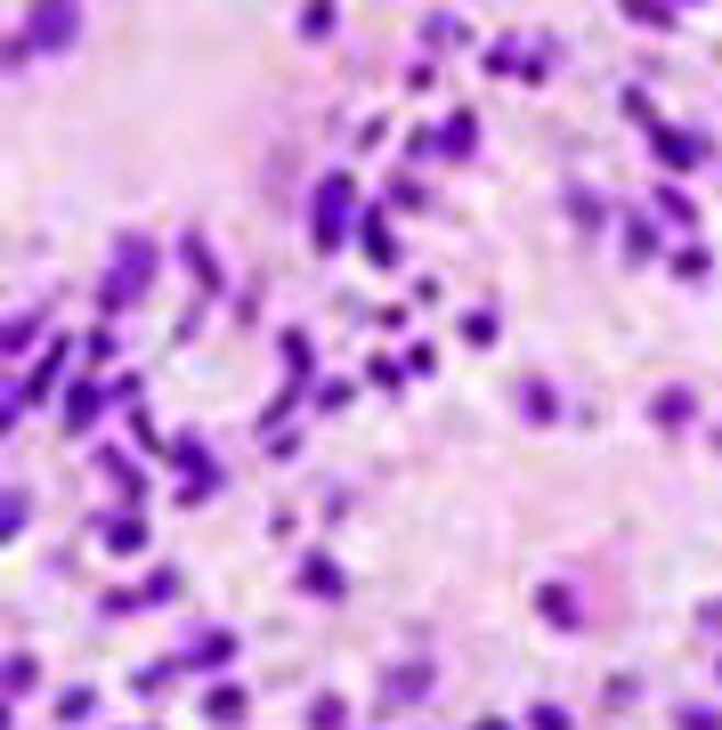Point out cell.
I'll return each instance as SVG.
<instances>
[{
  "instance_id": "6da1fadb",
  "label": "cell",
  "mask_w": 722,
  "mask_h": 730,
  "mask_svg": "<svg viewBox=\"0 0 722 730\" xmlns=\"http://www.w3.org/2000/svg\"><path fill=\"white\" fill-rule=\"evenodd\" d=\"M147 284H155V244H147V236H122V244H114V277H106V308L138 301Z\"/></svg>"
},
{
  "instance_id": "7a4b0ae2",
  "label": "cell",
  "mask_w": 722,
  "mask_h": 730,
  "mask_svg": "<svg viewBox=\"0 0 722 730\" xmlns=\"http://www.w3.org/2000/svg\"><path fill=\"white\" fill-rule=\"evenodd\" d=\"M74 33H81V16H74V9H41V16H33V25H25V33H16V41H9V66H25V57H33V49H66V41H74Z\"/></svg>"
},
{
  "instance_id": "3957f363",
  "label": "cell",
  "mask_w": 722,
  "mask_h": 730,
  "mask_svg": "<svg viewBox=\"0 0 722 730\" xmlns=\"http://www.w3.org/2000/svg\"><path fill=\"white\" fill-rule=\"evenodd\" d=\"M308 227H317L325 252L341 244V227H349V179H325V187H317V212H308Z\"/></svg>"
},
{
  "instance_id": "277c9868",
  "label": "cell",
  "mask_w": 722,
  "mask_h": 730,
  "mask_svg": "<svg viewBox=\"0 0 722 730\" xmlns=\"http://www.w3.org/2000/svg\"><path fill=\"white\" fill-rule=\"evenodd\" d=\"M657 155H666V162H674V171H690V162H698V155H707V146H698L690 131H666V138H657Z\"/></svg>"
},
{
  "instance_id": "5b68a950",
  "label": "cell",
  "mask_w": 722,
  "mask_h": 730,
  "mask_svg": "<svg viewBox=\"0 0 722 730\" xmlns=\"http://www.w3.org/2000/svg\"><path fill=\"white\" fill-rule=\"evenodd\" d=\"M301 584H308L317 600H334V593H341V569H334V560H308V569H301Z\"/></svg>"
},
{
  "instance_id": "8992f818",
  "label": "cell",
  "mask_w": 722,
  "mask_h": 730,
  "mask_svg": "<svg viewBox=\"0 0 722 730\" xmlns=\"http://www.w3.org/2000/svg\"><path fill=\"white\" fill-rule=\"evenodd\" d=\"M228 650H236V641H228V633H203V641H195V650H188V665H203V674H212V665H228Z\"/></svg>"
},
{
  "instance_id": "52a82bcc",
  "label": "cell",
  "mask_w": 722,
  "mask_h": 730,
  "mask_svg": "<svg viewBox=\"0 0 722 730\" xmlns=\"http://www.w3.org/2000/svg\"><path fill=\"white\" fill-rule=\"evenodd\" d=\"M98 406H106L98 390H74V406H66V430H90V423H98Z\"/></svg>"
},
{
  "instance_id": "ba28073f",
  "label": "cell",
  "mask_w": 722,
  "mask_h": 730,
  "mask_svg": "<svg viewBox=\"0 0 722 730\" xmlns=\"http://www.w3.org/2000/svg\"><path fill=\"white\" fill-rule=\"evenodd\" d=\"M365 252H374V260L390 268V260H398V236H390V227H382V220H365Z\"/></svg>"
},
{
  "instance_id": "9c48e42d",
  "label": "cell",
  "mask_w": 722,
  "mask_h": 730,
  "mask_svg": "<svg viewBox=\"0 0 722 730\" xmlns=\"http://www.w3.org/2000/svg\"><path fill=\"white\" fill-rule=\"evenodd\" d=\"M439 155H471V114H455V122L439 131Z\"/></svg>"
},
{
  "instance_id": "30bf717a",
  "label": "cell",
  "mask_w": 722,
  "mask_h": 730,
  "mask_svg": "<svg viewBox=\"0 0 722 730\" xmlns=\"http://www.w3.org/2000/svg\"><path fill=\"white\" fill-rule=\"evenodd\" d=\"M16 528H25V487L0 495V536H16Z\"/></svg>"
},
{
  "instance_id": "8fae6325",
  "label": "cell",
  "mask_w": 722,
  "mask_h": 730,
  "mask_svg": "<svg viewBox=\"0 0 722 730\" xmlns=\"http://www.w3.org/2000/svg\"><path fill=\"white\" fill-rule=\"evenodd\" d=\"M106 544H114V552H138V544H147V528H138V519H114Z\"/></svg>"
},
{
  "instance_id": "7c38bea8",
  "label": "cell",
  "mask_w": 722,
  "mask_h": 730,
  "mask_svg": "<svg viewBox=\"0 0 722 730\" xmlns=\"http://www.w3.org/2000/svg\"><path fill=\"white\" fill-rule=\"evenodd\" d=\"M682 730H722V722L707 715V706H682Z\"/></svg>"
},
{
  "instance_id": "4fadbf2b",
  "label": "cell",
  "mask_w": 722,
  "mask_h": 730,
  "mask_svg": "<svg viewBox=\"0 0 722 730\" xmlns=\"http://www.w3.org/2000/svg\"><path fill=\"white\" fill-rule=\"evenodd\" d=\"M707 625H722V600H714V609H707Z\"/></svg>"
}]
</instances>
